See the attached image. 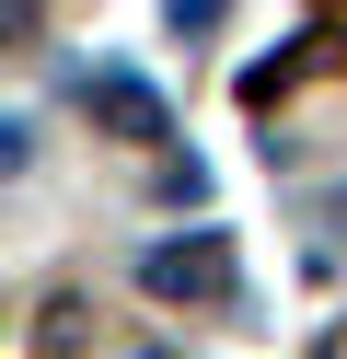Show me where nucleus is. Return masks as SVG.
<instances>
[{"instance_id": "nucleus-2", "label": "nucleus", "mask_w": 347, "mask_h": 359, "mask_svg": "<svg viewBox=\"0 0 347 359\" xmlns=\"http://www.w3.org/2000/svg\"><path fill=\"white\" fill-rule=\"evenodd\" d=\"M93 116H104L116 128V140H162V93H151V81H128V70H93Z\"/></svg>"}, {"instance_id": "nucleus-4", "label": "nucleus", "mask_w": 347, "mask_h": 359, "mask_svg": "<svg viewBox=\"0 0 347 359\" xmlns=\"http://www.w3.org/2000/svg\"><path fill=\"white\" fill-rule=\"evenodd\" d=\"M35 24H46V0H0V47H23Z\"/></svg>"}, {"instance_id": "nucleus-1", "label": "nucleus", "mask_w": 347, "mask_h": 359, "mask_svg": "<svg viewBox=\"0 0 347 359\" xmlns=\"http://www.w3.org/2000/svg\"><path fill=\"white\" fill-rule=\"evenodd\" d=\"M151 302H231V243L220 232H185V243H151L139 255Z\"/></svg>"}, {"instance_id": "nucleus-3", "label": "nucleus", "mask_w": 347, "mask_h": 359, "mask_svg": "<svg viewBox=\"0 0 347 359\" xmlns=\"http://www.w3.org/2000/svg\"><path fill=\"white\" fill-rule=\"evenodd\" d=\"M220 12H231V0H162V24H174V35H220Z\"/></svg>"}]
</instances>
